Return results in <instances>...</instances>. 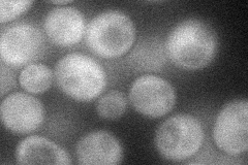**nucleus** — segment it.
Masks as SVG:
<instances>
[{
  "mask_svg": "<svg viewBox=\"0 0 248 165\" xmlns=\"http://www.w3.org/2000/svg\"><path fill=\"white\" fill-rule=\"evenodd\" d=\"M216 147L229 156H240L248 149V102L235 99L223 105L213 127Z\"/></svg>",
  "mask_w": 248,
  "mask_h": 165,
  "instance_id": "423d86ee",
  "label": "nucleus"
},
{
  "mask_svg": "<svg viewBox=\"0 0 248 165\" xmlns=\"http://www.w3.org/2000/svg\"><path fill=\"white\" fill-rule=\"evenodd\" d=\"M41 30L29 23H18L4 29L0 37V56L6 66L20 68L40 56L44 49Z\"/></svg>",
  "mask_w": 248,
  "mask_h": 165,
  "instance_id": "0eeeda50",
  "label": "nucleus"
},
{
  "mask_svg": "<svg viewBox=\"0 0 248 165\" xmlns=\"http://www.w3.org/2000/svg\"><path fill=\"white\" fill-rule=\"evenodd\" d=\"M16 161L19 164H72L69 154L51 139L30 135L21 140L16 148Z\"/></svg>",
  "mask_w": 248,
  "mask_h": 165,
  "instance_id": "9b49d317",
  "label": "nucleus"
},
{
  "mask_svg": "<svg viewBox=\"0 0 248 165\" xmlns=\"http://www.w3.org/2000/svg\"><path fill=\"white\" fill-rule=\"evenodd\" d=\"M51 3L56 4V5H58V6H62V5L66 6L67 4L73 3V1H71V0H62V1H52Z\"/></svg>",
  "mask_w": 248,
  "mask_h": 165,
  "instance_id": "f3484780",
  "label": "nucleus"
},
{
  "mask_svg": "<svg viewBox=\"0 0 248 165\" xmlns=\"http://www.w3.org/2000/svg\"><path fill=\"white\" fill-rule=\"evenodd\" d=\"M45 115L42 102L24 92L10 94L0 106L3 126L17 135H28L40 128L45 121Z\"/></svg>",
  "mask_w": 248,
  "mask_h": 165,
  "instance_id": "6e6552de",
  "label": "nucleus"
},
{
  "mask_svg": "<svg viewBox=\"0 0 248 165\" xmlns=\"http://www.w3.org/2000/svg\"><path fill=\"white\" fill-rule=\"evenodd\" d=\"M44 29L54 45L72 46L82 41L86 31V21L83 13L76 7L57 6L46 14Z\"/></svg>",
  "mask_w": 248,
  "mask_h": 165,
  "instance_id": "1a4fd4ad",
  "label": "nucleus"
},
{
  "mask_svg": "<svg viewBox=\"0 0 248 165\" xmlns=\"http://www.w3.org/2000/svg\"><path fill=\"white\" fill-rule=\"evenodd\" d=\"M204 139V128L199 119L189 114H177L160 124L154 144L162 158L182 162L201 150Z\"/></svg>",
  "mask_w": 248,
  "mask_h": 165,
  "instance_id": "20e7f679",
  "label": "nucleus"
},
{
  "mask_svg": "<svg viewBox=\"0 0 248 165\" xmlns=\"http://www.w3.org/2000/svg\"><path fill=\"white\" fill-rule=\"evenodd\" d=\"M127 99L118 90H111L96 101V113L105 120H117L126 112Z\"/></svg>",
  "mask_w": 248,
  "mask_h": 165,
  "instance_id": "4468645a",
  "label": "nucleus"
},
{
  "mask_svg": "<svg viewBox=\"0 0 248 165\" xmlns=\"http://www.w3.org/2000/svg\"><path fill=\"white\" fill-rule=\"evenodd\" d=\"M54 78L66 96L80 102H89L102 94L107 75L98 62L83 53H69L54 68Z\"/></svg>",
  "mask_w": 248,
  "mask_h": 165,
  "instance_id": "f03ea898",
  "label": "nucleus"
},
{
  "mask_svg": "<svg viewBox=\"0 0 248 165\" xmlns=\"http://www.w3.org/2000/svg\"><path fill=\"white\" fill-rule=\"evenodd\" d=\"M15 85L14 75H12L10 68H6V65L3 63L1 65V95L11 90Z\"/></svg>",
  "mask_w": 248,
  "mask_h": 165,
  "instance_id": "dca6fc26",
  "label": "nucleus"
},
{
  "mask_svg": "<svg viewBox=\"0 0 248 165\" xmlns=\"http://www.w3.org/2000/svg\"><path fill=\"white\" fill-rule=\"evenodd\" d=\"M77 160L83 165H116L122 161L123 149L111 132L94 130L84 135L76 146Z\"/></svg>",
  "mask_w": 248,
  "mask_h": 165,
  "instance_id": "9d476101",
  "label": "nucleus"
},
{
  "mask_svg": "<svg viewBox=\"0 0 248 165\" xmlns=\"http://www.w3.org/2000/svg\"><path fill=\"white\" fill-rule=\"evenodd\" d=\"M32 1L28 0H22V1H7V0H1L0 1V22L6 23L18 18L20 15L27 12Z\"/></svg>",
  "mask_w": 248,
  "mask_h": 165,
  "instance_id": "2eb2a0df",
  "label": "nucleus"
},
{
  "mask_svg": "<svg viewBox=\"0 0 248 165\" xmlns=\"http://www.w3.org/2000/svg\"><path fill=\"white\" fill-rule=\"evenodd\" d=\"M218 39L213 28L199 19H186L170 31L166 42L167 56L177 67L199 70L214 60Z\"/></svg>",
  "mask_w": 248,
  "mask_h": 165,
  "instance_id": "f257e3e1",
  "label": "nucleus"
},
{
  "mask_svg": "<svg viewBox=\"0 0 248 165\" xmlns=\"http://www.w3.org/2000/svg\"><path fill=\"white\" fill-rule=\"evenodd\" d=\"M128 99L140 115L158 119L173 111L177 95L172 84L165 78L145 75L137 77L130 85Z\"/></svg>",
  "mask_w": 248,
  "mask_h": 165,
  "instance_id": "39448f33",
  "label": "nucleus"
},
{
  "mask_svg": "<svg viewBox=\"0 0 248 165\" xmlns=\"http://www.w3.org/2000/svg\"><path fill=\"white\" fill-rule=\"evenodd\" d=\"M127 62L138 73L159 72L167 62L166 45L156 36H146L130 51Z\"/></svg>",
  "mask_w": 248,
  "mask_h": 165,
  "instance_id": "f8f14e48",
  "label": "nucleus"
},
{
  "mask_svg": "<svg viewBox=\"0 0 248 165\" xmlns=\"http://www.w3.org/2000/svg\"><path fill=\"white\" fill-rule=\"evenodd\" d=\"M136 35L135 23L126 14L108 10L98 14L88 23L85 31V42L96 56L114 59L130 51Z\"/></svg>",
  "mask_w": 248,
  "mask_h": 165,
  "instance_id": "7ed1b4c3",
  "label": "nucleus"
},
{
  "mask_svg": "<svg viewBox=\"0 0 248 165\" xmlns=\"http://www.w3.org/2000/svg\"><path fill=\"white\" fill-rule=\"evenodd\" d=\"M54 80V73L45 64L31 63L21 70L19 84L30 94H43L48 91Z\"/></svg>",
  "mask_w": 248,
  "mask_h": 165,
  "instance_id": "ddd939ff",
  "label": "nucleus"
}]
</instances>
